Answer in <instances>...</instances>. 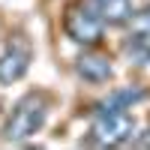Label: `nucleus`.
I'll return each mask as SVG.
<instances>
[{"instance_id": "obj_1", "label": "nucleus", "mask_w": 150, "mask_h": 150, "mask_svg": "<svg viewBox=\"0 0 150 150\" xmlns=\"http://www.w3.org/2000/svg\"><path fill=\"white\" fill-rule=\"evenodd\" d=\"M48 111H51V96L48 93H42V90L24 93L15 102L12 114L6 117L0 135H3L6 141H27L36 132H42L45 120H48Z\"/></svg>"}, {"instance_id": "obj_2", "label": "nucleus", "mask_w": 150, "mask_h": 150, "mask_svg": "<svg viewBox=\"0 0 150 150\" xmlns=\"http://www.w3.org/2000/svg\"><path fill=\"white\" fill-rule=\"evenodd\" d=\"M63 33L66 39L84 48H96L105 39V21L87 0H69L63 9Z\"/></svg>"}, {"instance_id": "obj_3", "label": "nucleus", "mask_w": 150, "mask_h": 150, "mask_svg": "<svg viewBox=\"0 0 150 150\" xmlns=\"http://www.w3.org/2000/svg\"><path fill=\"white\" fill-rule=\"evenodd\" d=\"M135 135V117L129 111H93L87 129V144L93 147H123Z\"/></svg>"}, {"instance_id": "obj_4", "label": "nucleus", "mask_w": 150, "mask_h": 150, "mask_svg": "<svg viewBox=\"0 0 150 150\" xmlns=\"http://www.w3.org/2000/svg\"><path fill=\"white\" fill-rule=\"evenodd\" d=\"M30 63H33V42L24 33H12L3 54H0V84L9 87V84L21 81L27 75Z\"/></svg>"}, {"instance_id": "obj_5", "label": "nucleus", "mask_w": 150, "mask_h": 150, "mask_svg": "<svg viewBox=\"0 0 150 150\" xmlns=\"http://www.w3.org/2000/svg\"><path fill=\"white\" fill-rule=\"evenodd\" d=\"M129 30L123 36V54L138 66H150V6L129 15Z\"/></svg>"}, {"instance_id": "obj_6", "label": "nucleus", "mask_w": 150, "mask_h": 150, "mask_svg": "<svg viewBox=\"0 0 150 150\" xmlns=\"http://www.w3.org/2000/svg\"><path fill=\"white\" fill-rule=\"evenodd\" d=\"M75 75H78L81 81L87 84H108L114 78V66H111V60L99 51H84L75 57Z\"/></svg>"}, {"instance_id": "obj_7", "label": "nucleus", "mask_w": 150, "mask_h": 150, "mask_svg": "<svg viewBox=\"0 0 150 150\" xmlns=\"http://www.w3.org/2000/svg\"><path fill=\"white\" fill-rule=\"evenodd\" d=\"M147 99V90L138 84H129V87H114L102 102L96 105V111H132L135 105H141Z\"/></svg>"}, {"instance_id": "obj_8", "label": "nucleus", "mask_w": 150, "mask_h": 150, "mask_svg": "<svg viewBox=\"0 0 150 150\" xmlns=\"http://www.w3.org/2000/svg\"><path fill=\"white\" fill-rule=\"evenodd\" d=\"M93 9L108 27H123L132 15V0H93Z\"/></svg>"}, {"instance_id": "obj_9", "label": "nucleus", "mask_w": 150, "mask_h": 150, "mask_svg": "<svg viewBox=\"0 0 150 150\" xmlns=\"http://www.w3.org/2000/svg\"><path fill=\"white\" fill-rule=\"evenodd\" d=\"M129 144H132V147H138V150H150V129H144L141 135H135Z\"/></svg>"}]
</instances>
